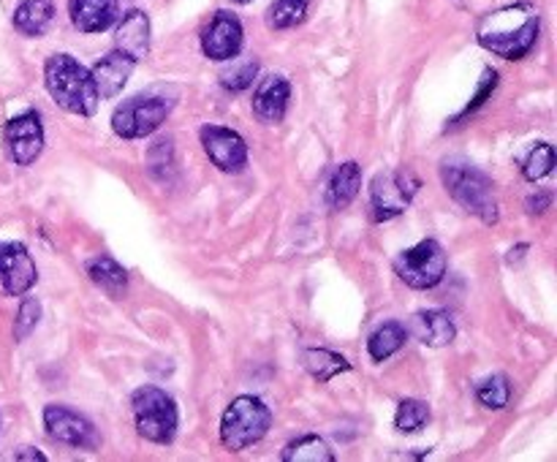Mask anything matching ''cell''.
I'll return each mask as SVG.
<instances>
[{
	"mask_svg": "<svg viewBox=\"0 0 557 462\" xmlns=\"http://www.w3.org/2000/svg\"><path fill=\"white\" fill-rule=\"evenodd\" d=\"M539 27H542V16L536 5L515 3L484 16L479 22L476 38L487 52L504 60H520L536 47Z\"/></svg>",
	"mask_w": 557,
	"mask_h": 462,
	"instance_id": "6da1fadb",
	"label": "cell"
},
{
	"mask_svg": "<svg viewBox=\"0 0 557 462\" xmlns=\"http://www.w3.org/2000/svg\"><path fill=\"white\" fill-rule=\"evenodd\" d=\"M44 82H47L49 96L63 107L65 112L90 117L98 109V90L90 71L71 54H52L44 65Z\"/></svg>",
	"mask_w": 557,
	"mask_h": 462,
	"instance_id": "7a4b0ae2",
	"label": "cell"
},
{
	"mask_svg": "<svg viewBox=\"0 0 557 462\" xmlns=\"http://www.w3.org/2000/svg\"><path fill=\"white\" fill-rule=\"evenodd\" d=\"M441 179H444L449 196L462 210L471 212V215H476L484 223L498 221L495 185L482 168H476L468 161H460V158H451V161H444V166H441Z\"/></svg>",
	"mask_w": 557,
	"mask_h": 462,
	"instance_id": "3957f363",
	"label": "cell"
},
{
	"mask_svg": "<svg viewBox=\"0 0 557 462\" xmlns=\"http://www.w3.org/2000/svg\"><path fill=\"white\" fill-rule=\"evenodd\" d=\"M270 424L272 411L264 405V400L253 395H239L223 413L221 440L226 449L243 451L248 446L259 444L270 433Z\"/></svg>",
	"mask_w": 557,
	"mask_h": 462,
	"instance_id": "277c9868",
	"label": "cell"
},
{
	"mask_svg": "<svg viewBox=\"0 0 557 462\" xmlns=\"http://www.w3.org/2000/svg\"><path fill=\"white\" fill-rule=\"evenodd\" d=\"M136 429L152 444H172L177 435V405L158 386H141L131 397Z\"/></svg>",
	"mask_w": 557,
	"mask_h": 462,
	"instance_id": "5b68a950",
	"label": "cell"
},
{
	"mask_svg": "<svg viewBox=\"0 0 557 462\" xmlns=\"http://www.w3.org/2000/svg\"><path fill=\"white\" fill-rule=\"evenodd\" d=\"M172 101L161 96H136L120 103L112 114V128L120 139H145L166 123Z\"/></svg>",
	"mask_w": 557,
	"mask_h": 462,
	"instance_id": "8992f818",
	"label": "cell"
},
{
	"mask_svg": "<svg viewBox=\"0 0 557 462\" xmlns=\"http://www.w3.org/2000/svg\"><path fill=\"white\" fill-rule=\"evenodd\" d=\"M395 272L411 288H435L446 275V253L435 239H422L395 259Z\"/></svg>",
	"mask_w": 557,
	"mask_h": 462,
	"instance_id": "52a82bcc",
	"label": "cell"
},
{
	"mask_svg": "<svg viewBox=\"0 0 557 462\" xmlns=\"http://www.w3.org/2000/svg\"><path fill=\"white\" fill-rule=\"evenodd\" d=\"M417 190L419 177L408 168L375 174L373 185H370V207H373L375 221H392V217L403 215Z\"/></svg>",
	"mask_w": 557,
	"mask_h": 462,
	"instance_id": "ba28073f",
	"label": "cell"
},
{
	"mask_svg": "<svg viewBox=\"0 0 557 462\" xmlns=\"http://www.w3.org/2000/svg\"><path fill=\"white\" fill-rule=\"evenodd\" d=\"M44 427H47L49 438L58 444L74 446V449H96L98 446V433L90 419L65 405L44 408Z\"/></svg>",
	"mask_w": 557,
	"mask_h": 462,
	"instance_id": "9c48e42d",
	"label": "cell"
},
{
	"mask_svg": "<svg viewBox=\"0 0 557 462\" xmlns=\"http://www.w3.org/2000/svg\"><path fill=\"white\" fill-rule=\"evenodd\" d=\"M5 150L16 166H30L44 150V125L38 112H22L11 117L3 128Z\"/></svg>",
	"mask_w": 557,
	"mask_h": 462,
	"instance_id": "30bf717a",
	"label": "cell"
},
{
	"mask_svg": "<svg viewBox=\"0 0 557 462\" xmlns=\"http://www.w3.org/2000/svg\"><path fill=\"white\" fill-rule=\"evenodd\" d=\"M201 145H205L207 158L221 172L237 174L248 166V145H245L237 130L223 128V125H205L201 128Z\"/></svg>",
	"mask_w": 557,
	"mask_h": 462,
	"instance_id": "8fae6325",
	"label": "cell"
},
{
	"mask_svg": "<svg viewBox=\"0 0 557 462\" xmlns=\"http://www.w3.org/2000/svg\"><path fill=\"white\" fill-rule=\"evenodd\" d=\"M239 49H243V22L232 11H215L201 33V52L210 60L226 63L237 58Z\"/></svg>",
	"mask_w": 557,
	"mask_h": 462,
	"instance_id": "7c38bea8",
	"label": "cell"
},
{
	"mask_svg": "<svg viewBox=\"0 0 557 462\" xmlns=\"http://www.w3.org/2000/svg\"><path fill=\"white\" fill-rule=\"evenodd\" d=\"M38 280L36 261L22 242H0V286L9 297H22Z\"/></svg>",
	"mask_w": 557,
	"mask_h": 462,
	"instance_id": "4fadbf2b",
	"label": "cell"
},
{
	"mask_svg": "<svg viewBox=\"0 0 557 462\" xmlns=\"http://www.w3.org/2000/svg\"><path fill=\"white\" fill-rule=\"evenodd\" d=\"M114 49L128 54L134 63L147 58V52H150V16L145 11H125L123 20L117 22V33H114Z\"/></svg>",
	"mask_w": 557,
	"mask_h": 462,
	"instance_id": "5bb4252c",
	"label": "cell"
},
{
	"mask_svg": "<svg viewBox=\"0 0 557 462\" xmlns=\"http://www.w3.org/2000/svg\"><path fill=\"white\" fill-rule=\"evenodd\" d=\"M134 60L128 54H123L120 49H112L109 54H103L96 65L90 68L92 82H96L98 98H117L123 92L125 82H128L131 71H134Z\"/></svg>",
	"mask_w": 557,
	"mask_h": 462,
	"instance_id": "9a60e30c",
	"label": "cell"
},
{
	"mask_svg": "<svg viewBox=\"0 0 557 462\" xmlns=\"http://www.w3.org/2000/svg\"><path fill=\"white\" fill-rule=\"evenodd\" d=\"M288 98H292V85L286 76H267L253 92V112L264 123H281L286 117Z\"/></svg>",
	"mask_w": 557,
	"mask_h": 462,
	"instance_id": "2e32d148",
	"label": "cell"
},
{
	"mask_svg": "<svg viewBox=\"0 0 557 462\" xmlns=\"http://www.w3.org/2000/svg\"><path fill=\"white\" fill-rule=\"evenodd\" d=\"M69 14L79 33H103L117 22V0H69Z\"/></svg>",
	"mask_w": 557,
	"mask_h": 462,
	"instance_id": "e0dca14e",
	"label": "cell"
},
{
	"mask_svg": "<svg viewBox=\"0 0 557 462\" xmlns=\"http://www.w3.org/2000/svg\"><path fill=\"white\" fill-rule=\"evenodd\" d=\"M411 335L430 348H444L455 340L457 326L446 310H422L413 315Z\"/></svg>",
	"mask_w": 557,
	"mask_h": 462,
	"instance_id": "ac0fdd59",
	"label": "cell"
},
{
	"mask_svg": "<svg viewBox=\"0 0 557 462\" xmlns=\"http://www.w3.org/2000/svg\"><path fill=\"white\" fill-rule=\"evenodd\" d=\"M359 188H362V168L354 161L341 163L326 183V204L332 210H346L359 196Z\"/></svg>",
	"mask_w": 557,
	"mask_h": 462,
	"instance_id": "d6986e66",
	"label": "cell"
},
{
	"mask_svg": "<svg viewBox=\"0 0 557 462\" xmlns=\"http://www.w3.org/2000/svg\"><path fill=\"white\" fill-rule=\"evenodd\" d=\"M52 20H54L52 0H22V3L14 9V16H11L16 30H20L22 36H30V38L44 36V33L52 27Z\"/></svg>",
	"mask_w": 557,
	"mask_h": 462,
	"instance_id": "ffe728a7",
	"label": "cell"
},
{
	"mask_svg": "<svg viewBox=\"0 0 557 462\" xmlns=\"http://www.w3.org/2000/svg\"><path fill=\"white\" fill-rule=\"evenodd\" d=\"M302 364L315 380H321V384H326V380H332L335 375L351 370V362H348L346 357H341V353L335 351H326V348H308V351L302 353Z\"/></svg>",
	"mask_w": 557,
	"mask_h": 462,
	"instance_id": "44dd1931",
	"label": "cell"
},
{
	"mask_svg": "<svg viewBox=\"0 0 557 462\" xmlns=\"http://www.w3.org/2000/svg\"><path fill=\"white\" fill-rule=\"evenodd\" d=\"M87 275L96 286H101L103 291H109L112 297H120L128 286V272L117 264L109 255H96V259L87 261Z\"/></svg>",
	"mask_w": 557,
	"mask_h": 462,
	"instance_id": "7402d4cb",
	"label": "cell"
},
{
	"mask_svg": "<svg viewBox=\"0 0 557 462\" xmlns=\"http://www.w3.org/2000/svg\"><path fill=\"white\" fill-rule=\"evenodd\" d=\"M406 340H408L406 326L397 324V321H386L384 326H379V329L370 335L368 351L375 362H386L392 353H397L403 346H406Z\"/></svg>",
	"mask_w": 557,
	"mask_h": 462,
	"instance_id": "603a6c76",
	"label": "cell"
},
{
	"mask_svg": "<svg viewBox=\"0 0 557 462\" xmlns=\"http://www.w3.org/2000/svg\"><path fill=\"white\" fill-rule=\"evenodd\" d=\"M281 457L286 462H335V454L319 435H302V438L292 440Z\"/></svg>",
	"mask_w": 557,
	"mask_h": 462,
	"instance_id": "cb8c5ba5",
	"label": "cell"
},
{
	"mask_svg": "<svg viewBox=\"0 0 557 462\" xmlns=\"http://www.w3.org/2000/svg\"><path fill=\"white\" fill-rule=\"evenodd\" d=\"M310 0H275L267 11V25L272 30H288V27H297L299 22H305L308 16Z\"/></svg>",
	"mask_w": 557,
	"mask_h": 462,
	"instance_id": "d4e9b609",
	"label": "cell"
},
{
	"mask_svg": "<svg viewBox=\"0 0 557 462\" xmlns=\"http://www.w3.org/2000/svg\"><path fill=\"white\" fill-rule=\"evenodd\" d=\"M553 168H555V147L547 145V141H539V145L528 152L525 161H522V174H525V179H531V183L544 179Z\"/></svg>",
	"mask_w": 557,
	"mask_h": 462,
	"instance_id": "484cf974",
	"label": "cell"
},
{
	"mask_svg": "<svg viewBox=\"0 0 557 462\" xmlns=\"http://www.w3.org/2000/svg\"><path fill=\"white\" fill-rule=\"evenodd\" d=\"M476 397L479 402H482L484 408H493V411H498V408H506L509 405V397H511V384L506 375H490V378H484L482 384H479L476 389Z\"/></svg>",
	"mask_w": 557,
	"mask_h": 462,
	"instance_id": "4316f807",
	"label": "cell"
},
{
	"mask_svg": "<svg viewBox=\"0 0 557 462\" xmlns=\"http://www.w3.org/2000/svg\"><path fill=\"white\" fill-rule=\"evenodd\" d=\"M428 419H430L428 402L403 400L400 405H397V413H395V427L406 435L417 433V429H422L424 424H428Z\"/></svg>",
	"mask_w": 557,
	"mask_h": 462,
	"instance_id": "83f0119b",
	"label": "cell"
},
{
	"mask_svg": "<svg viewBox=\"0 0 557 462\" xmlns=\"http://www.w3.org/2000/svg\"><path fill=\"white\" fill-rule=\"evenodd\" d=\"M256 74H259V63H256V60L232 58V68L223 71L221 85L226 87V90L239 92V90H245V87L253 85Z\"/></svg>",
	"mask_w": 557,
	"mask_h": 462,
	"instance_id": "f1b7e54d",
	"label": "cell"
},
{
	"mask_svg": "<svg viewBox=\"0 0 557 462\" xmlns=\"http://www.w3.org/2000/svg\"><path fill=\"white\" fill-rule=\"evenodd\" d=\"M38 319H41V304H38V299H33V297L22 299L20 313H16V319H14V337H16V340H25V337L30 335L33 329H36Z\"/></svg>",
	"mask_w": 557,
	"mask_h": 462,
	"instance_id": "f546056e",
	"label": "cell"
},
{
	"mask_svg": "<svg viewBox=\"0 0 557 462\" xmlns=\"http://www.w3.org/2000/svg\"><path fill=\"white\" fill-rule=\"evenodd\" d=\"M495 85H498V74H495L493 68H487V71H484V74H482V85H479V92H476V98H473V101L468 103V107H466V112H462L460 117H466L468 112H473V109H476V107H482V103H484V98H490V96H493Z\"/></svg>",
	"mask_w": 557,
	"mask_h": 462,
	"instance_id": "4dcf8cb0",
	"label": "cell"
},
{
	"mask_svg": "<svg viewBox=\"0 0 557 462\" xmlns=\"http://www.w3.org/2000/svg\"><path fill=\"white\" fill-rule=\"evenodd\" d=\"M549 204H553V196L549 193H542L539 199L536 196H531V199H528V212H544Z\"/></svg>",
	"mask_w": 557,
	"mask_h": 462,
	"instance_id": "1f68e13d",
	"label": "cell"
},
{
	"mask_svg": "<svg viewBox=\"0 0 557 462\" xmlns=\"http://www.w3.org/2000/svg\"><path fill=\"white\" fill-rule=\"evenodd\" d=\"M14 460H38V462H44L47 457H44L41 451H36V449H25V451H16Z\"/></svg>",
	"mask_w": 557,
	"mask_h": 462,
	"instance_id": "d6a6232c",
	"label": "cell"
},
{
	"mask_svg": "<svg viewBox=\"0 0 557 462\" xmlns=\"http://www.w3.org/2000/svg\"><path fill=\"white\" fill-rule=\"evenodd\" d=\"M234 3H250V0H234Z\"/></svg>",
	"mask_w": 557,
	"mask_h": 462,
	"instance_id": "836d02e7",
	"label": "cell"
},
{
	"mask_svg": "<svg viewBox=\"0 0 557 462\" xmlns=\"http://www.w3.org/2000/svg\"><path fill=\"white\" fill-rule=\"evenodd\" d=\"M0 427H3V419H0Z\"/></svg>",
	"mask_w": 557,
	"mask_h": 462,
	"instance_id": "e575fe53",
	"label": "cell"
}]
</instances>
